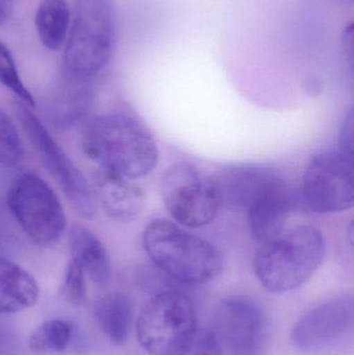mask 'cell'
<instances>
[{
    "mask_svg": "<svg viewBox=\"0 0 354 355\" xmlns=\"http://www.w3.org/2000/svg\"><path fill=\"white\" fill-rule=\"evenodd\" d=\"M210 179L220 209L245 214L257 202L287 183L276 168L257 164L227 166Z\"/></svg>",
    "mask_w": 354,
    "mask_h": 355,
    "instance_id": "obj_10",
    "label": "cell"
},
{
    "mask_svg": "<svg viewBox=\"0 0 354 355\" xmlns=\"http://www.w3.org/2000/svg\"><path fill=\"white\" fill-rule=\"evenodd\" d=\"M94 313L100 329L112 343H126L134 319V304L131 297L124 293L108 294L98 300Z\"/></svg>",
    "mask_w": 354,
    "mask_h": 355,
    "instance_id": "obj_17",
    "label": "cell"
},
{
    "mask_svg": "<svg viewBox=\"0 0 354 355\" xmlns=\"http://www.w3.org/2000/svg\"><path fill=\"white\" fill-rule=\"evenodd\" d=\"M72 260L98 287H105L110 281L112 266L104 244L97 236L82 225H76L70 231Z\"/></svg>",
    "mask_w": 354,
    "mask_h": 355,
    "instance_id": "obj_16",
    "label": "cell"
},
{
    "mask_svg": "<svg viewBox=\"0 0 354 355\" xmlns=\"http://www.w3.org/2000/svg\"><path fill=\"white\" fill-rule=\"evenodd\" d=\"M18 350L16 329L6 321L0 320V355H17Z\"/></svg>",
    "mask_w": 354,
    "mask_h": 355,
    "instance_id": "obj_24",
    "label": "cell"
},
{
    "mask_svg": "<svg viewBox=\"0 0 354 355\" xmlns=\"http://www.w3.org/2000/svg\"><path fill=\"white\" fill-rule=\"evenodd\" d=\"M133 355H137V354H133Z\"/></svg>",
    "mask_w": 354,
    "mask_h": 355,
    "instance_id": "obj_28",
    "label": "cell"
},
{
    "mask_svg": "<svg viewBox=\"0 0 354 355\" xmlns=\"http://www.w3.org/2000/svg\"><path fill=\"white\" fill-rule=\"evenodd\" d=\"M143 245L154 266L180 285H206L224 269L222 252L212 242L168 219L145 227Z\"/></svg>",
    "mask_w": 354,
    "mask_h": 355,
    "instance_id": "obj_2",
    "label": "cell"
},
{
    "mask_svg": "<svg viewBox=\"0 0 354 355\" xmlns=\"http://www.w3.org/2000/svg\"><path fill=\"white\" fill-rule=\"evenodd\" d=\"M116 18L110 0H76L64 44V66L72 76L89 78L103 70L114 51Z\"/></svg>",
    "mask_w": 354,
    "mask_h": 355,
    "instance_id": "obj_4",
    "label": "cell"
},
{
    "mask_svg": "<svg viewBox=\"0 0 354 355\" xmlns=\"http://www.w3.org/2000/svg\"><path fill=\"white\" fill-rule=\"evenodd\" d=\"M18 131L8 114L0 110V166H15L23 156Z\"/></svg>",
    "mask_w": 354,
    "mask_h": 355,
    "instance_id": "obj_21",
    "label": "cell"
},
{
    "mask_svg": "<svg viewBox=\"0 0 354 355\" xmlns=\"http://www.w3.org/2000/svg\"><path fill=\"white\" fill-rule=\"evenodd\" d=\"M72 333V325L67 321H45L29 336V349L35 354H60L68 347Z\"/></svg>",
    "mask_w": 354,
    "mask_h": 355,
    "instance_id": "obj_19",
    "label": "cell"
},
{
    "mask_svg": "<svg viewBox=\"0 0 354 355\" xmlns=\"http://www.w3.org/2000/svg\"><path fill=\"white\" fill-rule=\"evenodd\" d=\"M197 331L195 304L179 289L154 294L136 322L137 340L150 355L184 354Z\"/></svg>",
    "mask_w": 354,
    "mask_h": 355,
    "instance_id": "obj_5",
    "label": "cell"
},
{
    "mask_svg": "<svg viewBox=\"0 0 354 355\" xmlns=\"http://www.w3.org/2000/svg\"><path fill=\"white\" fill-rule=\"evenodd\" d=\"M161 194L175 223L184 227L210 225L220 209L211 179L188 162H177L164 172Z\"/></svg>",
    "mask_w": 354,
    "mask_h": 355,
    "instance_id": "obj_8",
    "label": "cell"
},
{
    "mask_svg": "<svg viewBox=\"0 0 354 355\" xmlns=\"http://www.w3.org/2000/svg\"><path fill=\"white\" fill-rule=\"evenodd\" d=\"M0 83L17 96L21 103L30 108L35 107V99L23 83L10 49L1 42H0Z\"/></svg>",
    "mask_w": 354,
    "mask_h": 355,
    "instance_id": "obj_20",
    "label": "cell"
},
{
    "mask_svg": "<svg viewBox=\"0 0 354 355\" xmlns=\"http://www.w3.org/2000/svg\"><path fill=\"white\" fill-rule=\"evenodd\" d=\"M87 275L74 261H71L67 267L60 296L72 306H82L87 300Z\"/></svg>",
    "mask_w": 354,
    "mask_h": 355,
    "instance_id": "obj_22",
    "label": "cell"
},
{
    "mask_svg": "<svg viewBox=\"0 0 354 355\" xmlns=\"http://www.w3.org/2000/svg\"><path fill=\"white\" fill-rule=\"evenodd\" d=\"M297 204H301V198L288 183L257 202L247 213L253 239L262 245L278 237L286 230L287 221Z\"/></svg>",
    "mask_w": 354,
    "mask_h": 355,
    "instance_id": "obj_14",
    "label": "cell"
},
{
    "mask_svg": "<svg viewBox=\"0 0 354 355\" xmlns=\"http://www.w3.org/2000/svg\"><path fill=\"white\" fill-rule=\"evenodd\" d=\"M96 198L108 217L118 223L136 220L145 205L143 190L129 179L100 166L95 178Z\"/></svg>",
    "mask_w": 354,
    "mask_h": 355,
    "instance_id": "obj_13",
    "label": "cell"
},
{
    "mask_svg": "<svg viewBox=\"0 0 354 355\" xmlns=\"http://www.w3.org/2000/svg\"><path fill=\"white\" fill-rule=\"evenodd\" d=\"M354 302L341 296L324 302L303 315L291 333V342L303 354H317L332 347L353 331Z\"/></svg>",
    "mask_w": 354,
    "mask_h": 355,
    "instance_id": "obj_11",
    "label": "cell"
},
{
    "mask_svg": "<svg viewBox=\"0 0 354 355\" xmlns=\"http://www.w3.org/2000/svg\"><path fill=\"white\" fill-rule=\"evenodd\" d=\"M8 206L23 232L37 243H54L66 231L64 207L47 182L37 175L16 179L8 192Z\"/></svg>",
    "mask_w": 354,
    "mask_h": 355,
    "instance_id": "obj_6",
    "label": "cell"
},
{
    "mask_svg": "<svg viewBox=\"0 0 354 355\" xmlns=\"http://www.w3.org/2000/svg\"><path fill=\"white\" fill-rule=\"evenodd\" d=\"M299 196L306 208L319 214H337L353 208V156L340 149L316 155L306 168Z\"/></svg>",
    "mask_w": 354,
    "mask_h": 355,
    "instance_id": "obj_7",
    "label": "cell"
},
{
    "mask_svg": "<svg viewBox=\"0 0 354 355\" xmlns=\"http://www.w3.org/2000/svg\"><path fill=\"white\" fill-rule=\"evenodd\" d=\"M83 151L102 168L137 179L157 166L159 149L152 133L132 116L107 114L94 119L85 129Z\"/></svg>",
    "mask_w": 354,
    "mask_h": 355,
    "instance_id": "obj_1",
    "label": "cell"
},
{
    "mask_svg": "<svg viewBox=\"0 0 354 355\" xmlns=\"http://www.w3.org/2000/svg\"><path fill=\"white\" fill-rule=\"evenodd\" d=\"M181 355H222V348L213 331L199 329L188 349Z\"/></svg>",
    "mask_w": 354,
    "mask_h": 355,
    "instance_id": "obj_23",
    "label": "cell"
},
{
    "mask_svg": "<svg viewBox=\"0 0 354 355\" xmlns=\"http://www.w3.org/2000/svg\"><path fill=\"white\" fill-rule=\"evenodd\" d=\"M344 1H346V0H344ZM351 1H353V0H351Z\"/></svg>",
    "mask_w": 354,
    "mask_h": 355,
    "instance_id": "obj_27",
    "label": "cell"
},
{
    "mask_svg": "<svg viewBox=\"0 0 354 355\" xmlns=\"http://www.w3.org/2000/svg\"><path fill=\"white\" fill-rule=\"evenodd\" d=\"M326 254L321 231L311 225H297L260 246L254 270L268 291L285 293L307 283L321 266Z\"/></svg>",
    "mask_w": 354,
    "mask_h": 355,
    "instance_id": "obj_3",
    "label": "cell"
},
{
    "mask_svg": "<svg viewBox=\"0 0 354 355\" xmlns=\"http://www.w3.org/2000/svg\"><path fill=\"white\" fill-rule=\"evenodd\" d=\"M39 288L33 275L0 257V315L15 314L37 304Z\"/></svg>",
    "mask_w": 354,
    "mask_h": 355,
    "instance_id": "obj_15",
    "label": "cell"
},
{
    "mask_svg": "<svg viewBox=\"0 0 354 355\" xmlns=\"http://www.w3.org/2000/svg\"><path fill=\"white\" fill-rule=\"evenodd\" d=\"M12 1L14 0H0V27L8 22L12 15Z\"/></svg>",
    "mask_w": 354,
    "mask_h": 355,
    "instance_id": "obj_26",
    "label": "cell"
},
{
    "mask_svg": "<svg viewBox=\"0 0 354 355\" xmlns=\"http://www.w3.org/2000/svg\"><path fill=\"white\" fill-rule=\"evenodd\" d=\"M39 41L57 51L64 46L70 29V10L66 0H42L35 17Z\"/></svg>",
    "mask_w": 354,
    "mask_h": 355,
    "instance_id": "obj_18",
    "label": "cell"
},
{
    "mask_svg": "<svg viewBox=\"0 0 354 355\" xmlns=\"http://www.w3.org/2000/svg\"><path fill=\"white\" fill-rule=\"evenodd\" d=\"M212 331L234 354H253L260 349L265 336V316L251 298H227L215 309Z\"/></svg>",
    "mask_w": 354,
    "mask_h": 355,
    "instance_id": "obj_12",
    "label": "cell"
},
{
    "mask_svg": "<svg viewBox=\"0 0 354 355\" xmlns=\"http://www.w3.org/2000/svg\"><path fill=\"white\" fill-rule=\"evenodd\" d=\"M340 150L348 155L353 156V112L345 119L341 129Z\"/></svg>",
    "mask_w": 354,
    "mask_h": 355,
    "instance_id": "obj_25",
    "label": "cell"
},
{
    "mask_svg": "<svg viewBox=\"0 0 354 355\" xmlns=\"http://www.w3.org/2000/svg\"><path fill=\"white\" fill-rule=\"evenodd\" d=\"M16 112L28 139L43 160L44 166L60 184L74 210L83 218H93L97 213L98 202L94 187L87 178L54 141L30 107L19 103Z\"/></svg>",
    "mask_w": 354,
    "mask_h": 355,
    "instance_id": "obj_9",
    "label": "cell"
}]
</instances>
